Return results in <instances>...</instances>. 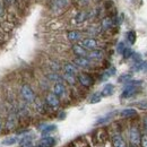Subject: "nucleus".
I'll list each match as a JSON object with an SVG mask.
<instances>
[{
    "label": "nucleus",
    "instance_id": "f257e3e1",
    "mask_svg": "<svg viewBox=\"0 0 147 147\" xmlns=\"http://www.w3.org/2000/svg\"><path fill=\"white\" fill-rule=\"evenodd\" d=\"M20 94H22V97L27 102V103H33L35 101V93L32 90V87L27 84L23 85L22 86V90H20Z\"/></svg>",
    "mask_w": 147,
    "mask_h": 147
},
{
    "label": "nucleus",
    "instance_id": "f03ea898",
    "mask_svg": "<svg viewBox=\"0 0 147 147\" xmlns=\"http://www.w3.org/2000/svg\"><path fill=\"white\" fill-rule=\"evenodd\" d=\"M139 91V86L138 85H132V84H127V86L123 88V91L121 93V97L122 98H129L131 96H134L135 94H137Z\"/></svg>",
    "mask_w": 147,
    "mask_h": 147
},
{
    "label": "nucleus",
    "instance_id": "7ed1b4c3",
    "mask_svg": "<svg viewBox=\"0 0 147 147\" xmlns=\"http://www.w3.org/2000/svg\"><path fill=\"white\" fill-rule=\"evenodd\" d=\"M129 139L132 146H137L140 143V135H139V130L136 127H131L129 130Z\"/></svg>",
    "mask_w": 147,
    "mask_h": 147
},
{
    "label": "nucleus",
    "instance_id": "20e7f679",
    "mask_svg": "<svg viewBox=\"0 0 147 147\" xmlns=\"http://www.w3.org/2000/svg\"><path fill=\"white\" fill-rule=\"evenodd\" d=\"M78 80H79V83H80L83 86H85V87H91L93 84H94V79H93L92 76L85 73L78 75Z\"/></svg>",
    "mask_w": 147,
    "mask_h": 147
},
{
    "label": "nucleus",
    "instance_id": "39448f33",
    "mask_svg": "<svg viewBox=\"0 0 147 147\" xmlns=\"http://www.w3.org/2000/svg\"><path fill=\"white\" fill-rule=\"evenodd\" d=\"M47 103L49 107L53 108V109H57L59 105H60V101H59V97L55 95V93H49L47 95Z\"/></svg>",
    "mask_w": 147,
    "mask_h": 147
},
{
    "label": "nucleus",
    "instance_id": "423d86ee",
    "mask_svg": "<svg viewBox=\"0 0 147 147\" xmlns=\"http://www.w3.org/2000/svg\"><path fill=\"white\" fill-rule=\"evenodd\" d=\"M82 45L86 49V50H95L98 45L97 41L93 37H87V38H84L82 41Z\"/></svg>",
    "mask_w": 147,
    "mask_h": 147
},
{
    "label": "nucleus",
    "instance_id": "0eeeda50",
    "mask_svg": "<svg viewBox=\"0 0 147 147\" xmlns=\"http://www.w3.org/2000/svg\"><path fill=\"white\" fill-rule=\"evenodd\" d=\"M67 6V0H53L52 1V10L55 13L62 11Z\"/></svg>",
    "mask_w": 147,
    "mask_h": 147
},
{
    "label": "nucleus",
    "instance_id": "6e6552de",
    "mask_svg": "<svg viewBox=\"0 0 147 147\" xmlns=\"http://www.w3.org/2000/svg\"><path fill=\"white\" fill-rule=\"evenodd\" d=\"M74 63L78 67H82V68H87L90 65H91V60L87 58V57H77L75 60H74Z\"/></svg>",
    "mask_w": 147,
    "mask_h": 147
},
{
    "label": "nucleus",
    "instance_id": "1a4fd4ad",
    "mask_svg": "<svg viewBox=\"0 0 147 147\" xmlns=\"http://www.w3.org/2000/svg\"><path fill=\"white\" fill-rule=\"evenodd\" d=\"M73 52L77 57H87V53H88V51L82 44H74Z\"/></svg>",
    "mask_w": 147,
    "mask_h": 147
},
{
    "label": "nucleus",
    "instance_id": "9d476101",
    "mask_svg": "<svg viewBox=\"0 0 147 147\" xmlns=\"http://www.w3.org/2000/svg\"><path fill=\"white\" fill-rule=\"evenodd\" d=\"M55 145V139L53 137H43L38 142V146L41 147H53Z\"/></svg>",
    "mask_w": 147,
    "mask_h": 147
},
{
    "label": "nucleus",
    "instance_id": "9b49d317",
    "mask_svg": "<svg viewBox=\"0 0 147 147\" xmlns=\"http://www.w3.org/2000/svg\"><path fill=\"white\" fill-rule=\"evenodd\" d=\"M112 143H113V146L114 147H127V144H126L125 139H123L122 136L119 135V134H117V135L113 136Z\"/></svg>",
    "mask_w": 147,
    "mask_h": 147
},
{
    "label": "nucleus",
    "instance_id": "f8f14e48",
    "mask_svg": "<svg viewBox=\"0 0 147 147\" xmlns=\"http://www.w3.org/2000/svg\"><path fill=\"white\" fill-rule=\"evenodd\" d=\"M53 93H55L58 97L63 96V95H65V93H66V87H65V85H63L61 82L55 83V86H53Z\"/></svg>",
    "mask_w": 147,
    "mask_h": 147
},
{
    "label": "nucleus",
    "instance_id": "ddd939ff",
    "mask_svg": "<svg viewBox=\"0 0 147 147\" xmlns=\"http://www.w3.org/2000/svg\"><path fill=\"white\" fill-rule=\"evenodd\" d=\"M16 121H17V118H16V114L15 113H10L8 115V119H7V122H6V127L8 130L13 129L16 126Z\"/></svg>",
    "mask_w": 147,
    "mask_h": 147
},
{
    "label": "nucleus",
    "instance_id": "4468645a",
    "mask_svg": "<svg viewBox=\"0 0 147 147\" xmlns=\"http://www.w3.org/2000/svg\"><path fill=\"white\" fill-rule=\"evenodd\" d=\"M63 70H65V74L76 75V74H77V67H76L75 63L67 62V63H65V66H63Z\"/></svg>",
    "mask_w": 147,
    "mask_h": 147
},
{
    "label": "nucleus",
    "instance_id": "2eb2a0df",
    "mask_svg": "<svg viewBox=\"0 0 147 147\" xmlns=\"http://www.w3.org/2000/svg\"><path fill=\"white\" fill-rule=\"evenodd\" d=\"M67 37L71 42H77V41H79L82 38V33L79 31H70V32H68Z\"/></svg>",
    "mask_w": 147,
    "mask_h": 147
},
{
    "label": "nucleus",
    "instance_id": "dca6fc26",
    "mask_svg": "<svg viewBox=\"0 0 147 147\" xmlns=\"http://www.w3.org/2000/svg\"><path fill=\"white\" fill-rule=\"evenodd\" d=\"M87 58L91 60V59H94V60H97V59H102L103 58V51L101 50H92L91 52L87 53Z\"/></svg>",
    "mask_w": 147,
    "mask_h": 147
},
{
    "label": "nucleus",
    "instance_id": "f3484780",
    "mask_svg": "<svg viewBox=\"0 0 147 147\" xmlns=\"http://www.w3.org/2000/svg\"><path fill=\"white\" fill-rule=\"evenodd\" d=\"M19 146L20 147H33V142H32V137L31 136H25L20 139L19 142Z\"/></svg>",
    "mask_w": 147,
    "mask_h": 147
},
{
    "label": "nucleus",
    "instance_id": "a211bd4d",
    "mask_svg": "<svg viewBox=\"0 0 147 147\" xmlns=\"http://www.w3.org/2000/svg\"><path fill=\"white\" fill-rule=\"evenodd\" d=\"M113 92H114V86L112 84H107L103 87V90L101 92V95L102 96H111L113 94Z\"/></svg>",
    "mask_w": 147,
    "mask_h": 147
},
{
    "label": "nucleus",
    "instance_id": "6ab92c4d",
    "mask_svg": "<svg viewBox=\"0 0 147 147\" xmlns=\"http://www.w3.org/2000/svg\"><path fill=\"white\" fill-rule=\"evenodd\" d=\"M120 115L121 117H123V118H131V117H135V115H137V111L135 110V109H123V110L120 112Z\"/></svg>",
    "mask_w": 147,
    "mask_h": 147
},
{
    "label": "nucleus",
    "instance_id": "aec40b11",
    "mask_svg": "<svg viewBox=\"0 0 147 147\" xmlns=\"http://www.w3.org/2000/svg\"><path fill=\"white\" fill-rule=\"evenodd\" d=\"M147 69V62L146 61H139V62H137V63H135V66H134V68H132V70L134 71H142V70H146Z\"/></svg>",
    "mask_w": 147,
    "mask_h": 147
},
{
    "label": "nucleus",
    "instance_id": "412c9836",
    "mask_svg": "<svg viewBox=\"0 0 147 147\" xmlns=\"http://www.w3.org/2000/svg\"><path fill=\"white\" fill-rule=\"evenodd\" d=\"M87 17H88V14H87L86 11H79V13L76 15V17H75V20H76V23L80 24V23L85 22V20L87 19Z\"/></svg>",
    "mask_w": 147,
    "mask_h": 147
},
{
    "label": "nucleus",
    "instance_id": "4be33fe9",
    "mask_svg": "<svg viewBox=\"0 0 147 147\" xmlns=\"http://www.w3.org/2000/svg\"><path fill=\"white\" fill-rule=\"evenodd\" d=\"M112 25H113V22H112V19L110 17H105V18H103L102 20V23H101V26H102V28L103 30H110L111 27H112Z\"/></svg>",
    "mask_w": 147,
    "mask_h": 147
},
{
    "label": "nucleus",
    "instance_id": "5701e85b",
    "mask_svg": "<svg viewBox=\"0 0 147 147\" xmlns=\"http://www.w3.org/2000/svg\"><path fill=\"white\" fill-rule=\"evenodd\" d=\"M126 38H127L129 44H135V42H136V40H137L136 32H135V31H129V32H127Z\"/></svg>",
    "mask_w": 147,
    "mask_h": 147
},
{
    "label": "nucleus",
    "instance_id": "b1692460",
    "mask_svg": "<svg viewBox=\"0 0 147 147\" xmlns=\"http://www.w3.org/2000/svg\"><path fill=\"white\" fill-rule=\"evenodd\" d=\"M55 129H57V127L55 125H45V126L41 127V131L43 135H45V134H50L51 131H55Z\"/></svg>",
    "mask_w": 147,
    "mask_h": 147
},
{
    "label": "nucleus",
    "instance_id": "393cba45",
    "mask_svg": "<svg viewBox=\"0 0 147 147\" xmlns=\"http://www.w3.org/2000/svg\"><path fill=\"white\" fill-rule=\"evenodd\" d=\"M16 142H17V137H9V138L3 139L2 140V144L5 146H10V145H14Z\"/></svg>",
    "mask_w": 147,
    "mask_h": 147
},
{
    "label": "nucleus",
    "instance_id": "a878e982",
    "mask_svg": "<svg viewBox=\"0 0 147 147\" xmlns=\"http://www.w3.org/2000/svg\"><path fill=\"white\" fill-rule=\"evenodd\" d=\"M101 100H102V95H101V93H94V94L92 95V97H91V100H90V103L95 104V103H98Z\"/></svg>",
    "mask_w": 147,
    "mask_h": 147
},
{
    "label": "nucleus",
    "instance_id": "bb28decb",
    "mask_svg": "<svg viewBox=\"0 0 147 147\" xmlns=\"http://www.w3.org/2000/svg\"><path fill=\"white\" fill-rule=\"evenodd\" d=\"M115 74V68L114 67H112L110 69H108L105 73L103 74V76H102V80H105V78H109L111 76H113Z\"/></svg>",
    "mask_w": 147,
    "mask_h": 147
},
{
    "label": "nucleus",
    "instance_id": "cd10ccee",
    "mask_svg": "<svg viewBox=\"0 0 147 147\" xmlns=\"http://www.w3.org/2000/svg\"><path fill=\"white\" fill-rule=\"evenodd\" d=\"M119 83H128L131 80V75H129V74H125V75H121L120 77H119Z\"/></svg>",
    "mask_w": 147,
    "mask_h": 147
},
{
    "label": "nucleus",
    "instance_id": "c85d7f7f",
    "mask_svg": "<svg viewBox=\"0 0 147 147\" xmlns=\"http://www.w3.org/2000/svg\"><path fill=\"white\" fill-rule=\"evenodd\" d=\"M63 78L69 83V84H71L74 85L75 83H76V78H75V75H70V74H65V76H63Z\"/></svg>",
    "mask_w": 147,
    "mask_h": 147
},
{
    "label": "nucleus",
    "instance_id": "c756f323",
    "mask_svg": "<svg viewBox=\"0 0 147 147\" xmlns=\"http://www.w3.org/2000/svg\"><path fill=\"white\" fill-rule=\"evenodd\" d=\"M48 78L50 79V80H53V82H55V83H59V82H61V77L58 75V74H49L48 75Z\"/></svg>",
    "mask_w": 147,
    "mask_h": 147
},
{
    "label": "nucleus",
    "instance_id": "7c9ffc66",
    "mask_svg": "<svg viewBox=\"0 0 147 147\" xmlns=\"http://www.w3.org/2000/svg\"><path fill=\"white\" fill-rule=\"evenodd\" d=\"M122 55H123L125 59H129V58H131L134 55V52H132V50L130 48H126L125 51L122 52Z\"/></svg>",
    "mask_w": 147,
    "mask_h": 147
},
{
    "label": "nucleus",
    "instance_id": "2f4dec72",
    "mask_svg": "<svg viewBox=\"0 0 147 147\" xmlns=\"http://www.w3.org/2000/svg\"><path fill=\"white\" fill-rule=\"evenodd\" d=\"M111 118H112V115H111V114H108V115H105V117H103V118L98 119L96 123H97V125H102V123H105V122H108V121L110 120Z\"/></svg>",
    "mask_w": 147,
    "mask_h": 147
},
{
    "label": "nucleus",
    "instance_id": "473e14b6",
    "mask_svg": "<svg viewBox=\"0 0 147 147\" xmlns=\"http://www.w3.org/2000/svg\"><path fill=\"white\" fill-rule=\"evenodd\" d=\"M126 48H127V47L125 45V43H123V42H120V43L118 44V47H117V50H118V52H119V53H121V55H122V52L125 51V49H126Z\"/></svg>",
    "mask_w": 147,
    "mask_h": 147
},
{
    "label": "nucleus",
    "instance_id": "72a5a7b5",
    "mask_svg": "<svg viewBox=\"0 0 147 147\" xmlns=\"http://www.w3.org/2000/svg\"><path fill=\"white\" fill-rule=\"evenodd\" d=\"M138 108L142 109V110H147V100L146 101H142V102H138L137 103Z\"/></svg>",
    "mask_w": 147,
    "mask_h": 147
},
{
    "label": "nucleus",
    "instance_id": "f704fd0d",
    "mask_svg": "<svg viewBox=\"0 0 147 147\" xmlns=\"http://www.w3.org/2000/svg\"><path fill=\"white\" fill-rule=\"evenodd\" d=\"M140 145L142 147H147V135H143V137H140Z\"/></svg>",
    "mask_w": 147,
    "mask_h": 147
},
{
    "label": "nucleus",
    "instance_id": "c9c22d12",
    "mask_svg": "<svg viewBox=\"0 0 147 147\" xmlns=\"http://www.w3.org/2000/svg\"><path fill=\"white\" fill-rule=\"evenodd\" d=\"M5 13V7H3V0H0V17L3 16Z\"/></svg>",
    "mask_w": 147,
    "mask_h": 147
},
{
    "label": "nucleus",
    "instance_id": "e433bc0d",
    "mask_svg": "<svg viewBox=\"0 0 147 147\" xmlns=\"http://www.w3.org/2000/svg\"><path fill=\"white\" fill-rule=\"evenodd\" d=\"M144 127H145V130L147 131V117L144 118Z\"/></svg>",
    "mask_w": 147,
    "mask_h": 147
},
{
    "label": "nucleus",
    "instance_id": "4c0bfd02",
    "mask_svg": "<svg viewBox=\"0 0 147 147\" xmlns=\"http://www.w3.org/2000/svg\"><path fill=\"white\" fill-rule=\"evenodd\" d=\"M3 1H5L7 5H11V3L14 2V0H3Z\"/></svg>",
    "mask_w": 147,
    "mask_h": 147
},
{
    "label": "nucleus",
    "instance_id": "58836bf2",
    "mask_svg": "<svg viewBox=\"0 0 147 147\" xmlns=\"http://www.w3.org/2000/svg\"><path fill=\"white\" fill-rule=\"evenodd\" d=\"M82 3H86V2H88V0H79Z\"/></svg>",
    "mask_w": 147,
    "mask_h": 147
},
{
    "label": "nucleus",
    "instance_id": "ea45409f",
    "mask_svg": "<svg viewBox=\"0 0 147 147\" xmlns=\"http://www.w3.org/2000/svg\"><path fill=\"white\" fill-rule=\"evenodd\" d=\"M2 128V120H1V118H0V130Z\"/></svg>",
    "mask_w": 147,
    "mask_h": 147
},
{
    "label": "nucleus",
    "instance_id": "a19ab883",
    "mask_svg": "<svg viewBox=\"0 0 147 147\" xmlns=\"http://www.w3.org/2000/svg\"><path fill=\"white\" fill-rule=\"evenodd\" d=\"M36 147H41V146H38V145H37V146Z\"/></svg>",
    "mask_w": 147,
    "mask_h": 147
},
{
    "label": "nucleus",
    "instance_id": "79ce46f5",
    "mask_svg": "<svg viewBox=\"0 0 147 147\" xmlns=\"http://www.w3.org/2000/svg\"><path fill=\"white\" fill-rule=\"evenodd\" d=\"M131 147H136V146H131Z\"/></svg>",
    "mask_w": 147,
    "mask_h": 147
}]
</instances>
